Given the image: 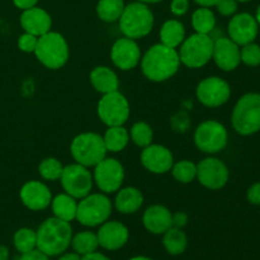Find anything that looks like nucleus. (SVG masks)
<instances>
[{"instance_id": "f257e3e1", "label": "nucleus", "mask_w": 260, "mask_h": 260, "mask_svg": "<svg viewBox=\"0 0 260 260\" xmlns=\"http://www.w3.org/2000/svg\"><path fill=\"white\" fill-rule=\"evenodd\" d=\"M142 74L154 83H162L172 79L180 66L177 48H170L162 43H156L141 56Z\"/></svg>"}, {"instance_id": "f03ea898", "label": "nucleus", "mask_w": 260, "mask_h": 260, "mask_svg": "<svg viewBox=\"0 0 260 260\" xmlns=\"http://www.w3.org/2000/svg\"><path fill=\"white\" fill-rule=\"evenodd\" d=\"M37 234V249L48 256H58L71 245L73 229L70 222L57 217H50L40 225Z\"/></svg>"}, {"instance_id": "7ed1b4c3", "label": "nucleus", "mask_w": 260, "mask_h": 260, "mask_svg": "<svg viewBox=\"0 0 260 260\" xmlns=\"http://www.w3.org/2000/svg\"><path fill=\"white\" fill-rule=\"evenodd\" d=\"M155 18L147 4L141 2L126 5L119 18V29L123 37L137 41L146 37L154 28Z\"/></svg>"}, {"instance_id": "20e7f679", "label": "nucleus", "mask_w": 260, "mask_h": 260, "mask_svg": "<svg viewBox=\"0 0 260 260\" xmlns=\"http://www.w3.org/2000/svg\"><path fill=\"white\" fill-rule=\"evenodd\" d=\"M33 53L45 68L58 70L68 62L70 50L68 41L61 33L50 30L38 37L37 46Z\"/></svg>"}, {"instance_id": "39448f33", "label": "nucleus", "mask_w": 260, "mask_h": 260, "mask_svg": "<svg viewBox=\"0 0 260 260\" xmlns=\"http://www.w3.org/2000/svg\"><path fill=\"white\" fill-rule=\"evenodd\" d=\"M231 123L241 136H250L260 131V94H244L234 107Z\"/></svg>"}, {"instance_id": "423d86ee", "label": "nucleus", "mask_w": 260, "mask_h": 260, "mask_svg": "<svg viewBox=\"0 0 260 260\" xmlns=\"http://www.w3.org/2000/svg\"><path fill=\"white\" fill-rule=\"evenodd\" d=\"M70 152L75 162L86 168H94L107 157V149L103 137L95 132H83L74 137Z\"/></svg>"}, {"instance_id": "0eeeda50", "label": "nucleus", "mask_w": 260, "mask_h": 260, "mask_svg": "<svg viewBox=\"0 0 260 260\" xmlns=\"http://www.w3.org/2000/svg\"><path fill=\"white\" fill-rule=\"evenodd\" d=\"M180 63L189 69H200L212 58L213 38L210 35L193 33L179 46Z\"/></svg>"}, {"instance_id": "6e6552de", "label": "nucleus", "mask_w": 260, "mask_h": 260, "mask_svg": "<svg viewBox=\"0 0 260 260\" xmlns=\"http://www.w3.org/2000/svg\"><path fill=\"white\" fill-rule=\"evenodd\" d=\"M112 202L104 193H90L78 202L76 221L86 228H96L109 220Z\"/></svg>"}, {"instance_id": "1a4fd4ad", "label": "nucleus", "mask_w": 260, "mask_h": 260, "mask_svg": "<svg viewBox=\"0 0 260 260\" xmlns=\"http://www.w3.org/2000/svg\"><path fill=\"white\" fill-rule=\"evenodd\" d=\"M229 134L221 122L208 119L198 124L194 132V145L205 154H217L228 145Z\"/></svg>"}, {"instance_id": "9d476101", "label": "nucleus", "mask_w": 260, "mask_h": 260, "mask_svg": "<svg viewBox=\"0 0 260 260\" xmlns=\"http://www.w3.org/2000/svg\"><path fill=\"white\" fill-rule=\"evenodd\" d=\"M96 113L107 127L123 126L129 117V103L119 90L103 94L96 106Z\"/></svg>"}, {"instance_id": "9b49d317", "label": "nucleus", "mask_w": 260, "mask_h": 260, "mask_svg": "<svg viewBox=\"0 0 260 260\" xmlns=\"http://www.w3.org/2000/svg\"><path fill=\"white\" fill-rule=\"evenodd\" d=\"M60 182L65 193L78 201L90 194L94 184L93 174L89 168L83 167L78 162L63 167Z\"/></svg>"}, {"instance_id": "f8f14e48", "label": "nucleus", "mask_w": 260, "mask_h": 260, "mask_svg": "<svg viewBox=\"0 0 260 260\" xmlns=\"http://www.w3.org/2000/svg\"><path fill=\"white\" fill-rule=\"evenodd\" d=\"M93 179L96 187L104 193H116L122 188L124 180V168L114 157H104L94 167Z\"/></svg>"}, {"instance_id": "ddd939ff", "label": "nucleus", "mask_w": 260, "mask_h": 260, "mask_svg": "<svg viewBox=\"0 0 260 260\" xmlns=\"http://www.w3.org/2000/svg\"><path fill=\"white\" fill-rule=\"evenodd\" d=\"M196 95L202 106L217 108L230 99V84L220 76H208L198 83Z\"/></svg>"}, {"instance_id": "4468645a", "label": "nucleus", "mask_w": 260, "mask_h": 260, "mask_svg": "<svg viewBox=\"0 0 260 260\" xmlns=\"http://www.w3.org/2000/svg\"><path fill=\"white\" fill-rule=\"evenodd\" d=\"M230 178L228 167L217 157H206L197 164V180L201 185L211 190L225 187Z\"/></svg>"}, {"instance_id": "2eb2a0df", "label": "nucleus", "mask_w": 260, "mask_h": 260, "mask_svg": "<svg viewBox=\"0 0 260 260\" xmlns=\"http://www.w3.org/2000/svg\"><path fill=\"white\" fill-rule=\"evenodd\" d=\"M259 32V24L255 17L249 13L234 14L228 25L229 38L236 45L245 46L255 41Z\"/></svg>"}, {"instance_id": "dca6fc26", "label": "nucleus", "mask_w": 260, "mask_h": 260, "mask_svg": "<svg viewBox=\"0 0 260 260\" xmlns=\"http://www.w3.org/2000/svg\"><path fill=\"white\" fill-rule=\"evenodd\" d=\"M112 62L122 71L136 68L141 61V50L135 40L122 37L113 43L111 48Z\"/></svg>"}, {"instance_id": "f3484780", "label": "nucleus", "mask_w": 260, "mask_h": 260, "mask_svg": "<svg viewBox=\"0 0 260 260\" xmlns=\"http://www.w3.org/2000/svg\"><path fill=\"white\" fill-rule=\"evenodd\" d=\"M141 164L152 174L161 175L170 172L174 164V156L168 147L162 145H149L141 152Z\"/></svg>"}, {"instance_id": "a211bd4d", "label": "nucleus", "mask_w": 260, "mask_h": 260, "mask_svg": "<svg viewBox=\"0 0 260 260\" xmlns=\"http://www.w3.org/2000/svg\"><path fill=\"white\" fill-rule=\"evenodd\" d=\"M96 238L101 248L116 251L126 245L129 239V231L127 226L119 221H106L99 226Z\"/></svg>"}, {"instance_id": "6ab92c4d", "label": "nucleus", "mask_w": 260, "mask_h": 260, "mask_svg": "<svg viewBox=\"0 0 260 260\" xmlns=\"http://www.w3.org/2000/svg\"><path fill=\"white\" fill-rule=\"evenodd\" d=\"M19 197L28 210L43 211L51 205L52 193L45 183L40 180H29L22 185Z\"/></svg>"}, {"instance_id": "aec40b11", "label": "nucleus", "mask_w": 260, "mask_h": 260, "mask_svg": "<svg viewBox=\"0 0 260 260\" xmlns=\"http://www.w3.org/2000/svg\"><path fill=\"white\" fill-rule=\"evenodd\" d=\"M212 58L216 65L223 71H233L240 65V46L229 37L213 40Z\"/></svg>"}, {"instance_id": "412c9836", "label": "nucleus", "mask_w": 260, "mask_h": 260, "mask_svg": "<svg viewBox=\"0 0 260 260\" xmlns=\"http://www.w3.org/2000/svg\"><path fill=\"white\" fill-rule=\"evenodd\" d=\"M20 25L23 30L36 37H41L45 33L50 32L52 27V18L45 9L38 7L23 10L20 14Z\"/></svg>"}, {"instance_id": "4be33fe9", "label": "nucleus", "mask_w": 260, "mask_h": 260, "mask_svg": "<svg viewBox=\"0 0 260 260\" xmlns=\"http://www.w3.org/2000/svg\"><path fill=\"white\" fill-rule=\"evenodd\" d=\"M173 213L169 208L161 205H152L146 208L142 216L144 228L154 235H162L165 231L173 228Z\"/></svg>"}, {"instance_id": "5701e85b", "label": "nucleus", "mask_w": 260, "mask_h": 260, "mask_svg": "<svg viewBox=\"0 0 260 260\" xmlns=\"http://www.w3.org/2000/svg\"><path fill=\"white\" fill-rule=\"evenodd\" d=\"M142 205H144V194L137 188L126 187L117 190L114 207L119 213L123 215L136 213L142 207Z\"/></svg>"}, {"instance_id": "b1692460", "label": "nucleus", "mask_w": 260, "mask_h": 260, "mask_svg": "<svg viewBox=\"0 0 260 260\" xmlns=\"http://www.w3.org/2000/svg\"><path fill=\"white\" fill-rule=\"evenodd\" d=\"M91 85L98 93L103 94L112 93V91L118 90L119 79L117 74L108 66H96L91 70L89 75Z\"/></svg>"}, {"instance_id": "393cba45", "label": "nucleus", "mask_w": 260, "mask_h": 260, "mask_svg": "<svg viewBox=\"0 0 260 260\" xmlns=\"http://www.w3.org/2000/svg\"><path fill=\"white\" fill-rule=\"evenodd\" d=\"M51 208L55 217L60 220L71 222L76 220V212H78V200L69 196L68 193H61L56 197H52L51 201Z\"/></svg>"}, {"instance_id": "a878e982", "label": "nucleus", "mask_w": 260, "mask_h": 260, "mask_svg": "<svg viewBox=\"0 0 260 260\" xmlns=\"http://www.w3.org/2000/svg\"><path fill=\"white\" fill-rule=\"evenodd\" d=\"M185 40V28L178 19H169L160 28V41L170 48H178Z\"/></svg>"}, {"instance_id": "bb28decb", "label": "nucleus", "mask_w": 260, "mask_h": 260, "mask_svg": "<svg viewBox=\"0 0 260 260\" xmlns=\"http://www.w3.org/2000/svg\"><path fill=\"white\" fill-rule=\"evenodd\" d=\"M162 245L170 255H180L188 246V239L183 229L170 228L162 234Z\"/></svg>"}, {"instance_id": "cd10ccee", "label": "nucleus", "mask_w": 260, "mask_h": 260, "mask_svg": "<svg viewBox=\"0 0 260 260\" xmlns=\"http://www.w3.org/2000/svg\"><path fill=\"white\" fill-rule=\"evenodd\" d=\"M104 145L108 152H121L129 142V132L123 126L108 127L103 136Z\"/></svg>"}, {"instance_id": "c85d7f7f", "label": "nucleus", "mask_w": 260, "mask_h": 260, "mask_svg": "<svg viewBox=\"0 0 260 260\" xmlns=\"http://www.w3.org/2000/svg\"><path fill=\"white\" fill-rule=\"evenodd\" d=\"M123 0H99L96 4V15L106 23H114L119 20L124 9Z\"/></svg>"}, {"instance_id": "c756f323", "label": "nucleus", "mask_w": 260, "mask_h": 260, "mask_svg": "<svg viewBox=\"0 0 260 260\" xmlns=\"http://www.w3.org/2000/svg\"><path fill=\"white\" fill-rule=\"evenodd\" d=\"M192 27L196 30V33L210 35L216 27L215 13L210 8H198L192 14Z\"/></svg>"}, {"instance_id": "7c9ffc66", "label": "nucleus", "mask_w": 260, "mask_h": 260, "mask_svg": "<svg viewBox=\"0 0 260 260\" xmlns=\"http://www.w3.org/2000/svg\"><path fill=\"white\" fill-rule=\"evenodd\" d=\"M70 246L80 256L96 251V249L99 248L96 234H94L93 231H81V233H78L76 235H73Z\"/></svg>"}, {"instance_id": "2f4dec72", "label": "nucleus", "mask_w": 260, "mask_h": 260, "mask_svg": "<svg viewBox=\"0 0 260 260\" xmlns=\"http://www.w3.org/2000/svg\"><path fill=\"white\" fill-rule=\"evenodd\" d=\"M170 172H172L173 178L183 184H189L193 180L197 179V164L190 160H180V161L174 162Z\"/></svg>"}, {"instance_id": "473e14b6", "label": "nucleus", "mask_w": 260, "mask_h": 260, "mask_svg": "<svg viewBox=\"0 0 260 260\" xmlns=\"http://www.w3.org/2000/svg\"><path fill=\"white\" fill-rule=\"evenodd\" d=\"M13 244L20 254L35 250L37 249V234L29 228L19 229L13 236Z\"/></svg>"}, {"instance_id": "72a5a7b5", "label": "nucleus", "mask_w": 260, "mask_h": 260, "mask_svg": "<svg viewBox=\"0 0 260 260\" xmlns=\"http://www.w3.org/2000/svg\"><path fill=\"white\" fill-rule=\"evenodd\" d=\"M129 139L134 142L136 146L139 147H146L152 144V139H154V131H152L151 126L146 122H136L134 126L129 129Z\"/></svg>"}, {"instance_id": "f704fd0d", "label": "nucleus", "mask_w": 260, "mask_h": 260, "mask_svg": "<svg viewBox=\"0 0 260 260\" xmlns=\"http://www.w3.org/2000/svg\"><path fill=\"white\" fill-rule=\"evenodd\" d=\"M62 170V162L58 159H56V157H46L38 165V173H40L41 178L48 180V182L60 180Z\"/></svg>"}, {"instance_id": "c9c22d12", "label": "nucleus", "mask_w": 260, "mask_h": 260, "mask_svg": "<svg viewBox=\"0 0 260 260\" xmlns=\"http://www.w3.org/2000/svg\"><path fill=\"white\" fill-rule=\"evenodd\" d=\"M241 62L248 66H259L260 65V46L251 42L240 48Z\"/></svg>"}, {"instance_id": "e433bc0d", "label": "nucleus", "mask_w": 260, "mask_h": 260, "mask_svg": "<svg viewBox=\"0 0 260 260\" xmlns=\"http://www.w3.org/2000/svg\"><path fill=\"white\" fill-rule=\"evenodd\" d=\"M38 37L30 35V33L24 32L23 35L19 36L18 38V47L22 52L25 53H33L36 50V46H37Z\"/></svg>"}, {"instance_id": "4c0bfd02", "label": "nucleus", "mask_w": 260, "mask_h": 260, "mask_svg": "<svg viewBox=\"0 0 260 260\" xmlns=\"http://www.w3.org/2000/svg\"><path fill=\"white\" fill-rule=\"evenodd\" d=\"M215 7L217 8V12L223 17H233L238 12L236 0H218Z\"/></svg>"}, {"instance_id": "58836bf2", "label": "nucleus", "mask_w": 260, "mask_h": 260, "mask_svg": "<svg viewBox=\"0 0 260 260\" xmlns=\"http://www.w3.org/2000/svg\"><path fill=\"white\" fill-rule=\"evenodd\" d=\"M189 9V0H173L170 4V10L175 17H182Z\"/></svg>"}, {"instance_id": "ea45409f", "label": "nucleus", "mask_w": 260, "mask_h": 260, "mask_svg": "<svg viewBox=\"0 0 260 260\" xmlns=\"http://www.w3.org/2000/svg\"><path fill=\"white\" fill-rule=\"evenodd\" d=\"M246 197H248V201L251 205H260V182L255 183V184L249 188Z\"/></svg>"}, {"instance_id": "a19ab883", "label": "nucleus", "mask_w": 260, "mask_h": 260, "mask_svg": "<svg viewBox=\"0 0 260 260\" xmlns=\"http://www.w3.org/2000/svg\"><path fill=\"white\" fill-rule=\"evenodd\" d=\"M19 260H50V256L46 255L45 253H42L38 249H35L32 251H28V253L22 254Z\"/></svg>"}, {"instance_id": "79ce46f5", "label": "nucleus", "mask_w": 260, "mask_h": 260, "mask_svg": "<svg viewBox=\"0 0 260 260\" xmlns=\"http://www.w3.org/2000/svg\"><path fill=\"white\" fill-rule=\"evenodd\" d=\"M173 228L183 229L188 223V215L184 212H177L173 215Z\"/></svg>"}, {"instance_id": "37998d69", "label": "nucleus", "mask_w": 260, "mask_h": 260, "mask_svg": "<svg viewBox=\"0 0 260 260\" xmlns=\"http://www.w3.org/2000/svg\"><path fill=\"white\" fill-rule=\"evenodd\" d=\"M38 3V0H13V4L20 10L29 9V8L36 7V4Z\"/></svg>"}, {"instance_id": "c03bdc74", "label": "nucleus", "mask_w": 260, "mask_h": 260, "mask_svg": "<svg viewBox=\"0 0 260 260\" xmlns=\"http://www.w3.org/2000/svg\"><path fill=\"white\" fill-rule=\"evenodd\" d=\"M81 260H111L108 256H106L104 254L98 253V251H93V253H89L86 255L81 256Z\"/></svg>"}, {"instance_id": "a18cd8bd", "label": "nucleus", "mask_w": 260, "mask_h": 260, "mask_svg": "<svg viewBox=\"0 0 260 260\" xmlns=\"http://www.w3.org/2000/svg\"><path fill=\"white\" fill-rule=\"evenodd\" d=\"M60 258H58L57 260H81V256L79 255V254H76L75 251L74 253H63L61 254V255H58Z\"/></svg>"}, {"instance_id": "49530a36", "label": "nucleus", "mask_w": 260, "mask_h": 260, "mask_svg": "<svg viewBox=\"0 0 260 260\" xmlns=\"http://www.w3.org/2000/svg\"><path fill=\"white\" fill-rule=\"evenodd\" d=\"M217 2L218 0H194V3H197L198 5H201V7H206V8L215 7Z\"/></svg>"}, {"instance_id": "de8ad7c7", "label": "nucleus", "mask_w": 260, "mask_h": 260, "mask_svg": "<svg viewBox=\"0 0 260 260\" xmlns=\"http://www.w3.org/2000/svg\"><path fill=\"white\" fill-rule=\"evenodd\" d=\"M10 253L9 249L5 245H0V260H9Z\"/></svg>"}, {"instance_id": "09e8293b", "label": "nucleus", "mask_w": 260, "mask_h": 260, "mask_svg": "<svg viewBox=\"0 0 260 260\" xmlns=\"http://www.w3.org/2000/svg\"><path fill=\"white\" fill-rule=\"evenodd\" d=\"M128 260H154L151 258H149V256H144V255H137V256H134V258L128 259Z\"/></svg>"}, {"instance_id": "8fccbe9b", "label": "nucleus", "mask_w": 260, "mask_h": 260, "mask_svg": "<svg viewBox=\"0 0 260 260\" xmlns=\"http://www.w3.org/2000/svg\"><path fill=\"white\" fill-rule=\"evenodd\" d=\"M137 2L145 3V4H156V3H160L161 0H137Z\"/></svg>"}, {"instance_id": "3c124183", "label": "nucleus", "mask_w": 260, "mask_h": 260, "mask_svg": "<svg viewBox=\"0 0 260 260\" xmlns=\"http://www.w3.org/2000/svg\"><path fill=\"white\" fill-rule=\"evenodd\" d=\"M255 19H256V22H258V24L260 25V5H259V7H258V10H256Z\"/></svg>"}, {"instance_id": "603ef678", "label": "nucleus", "mask_w": 260, "mask_h": 260, "mask_svg": "<svg viewBox=\"0 0 260 260\" xmlns=\"http://www.w3.org/2000/svg\"><path fill=\"white\" fill-rule=\"evenodd\" d=\"M238 3H248V2H251V0H236Z\"/></svg>"}]
</instances>
